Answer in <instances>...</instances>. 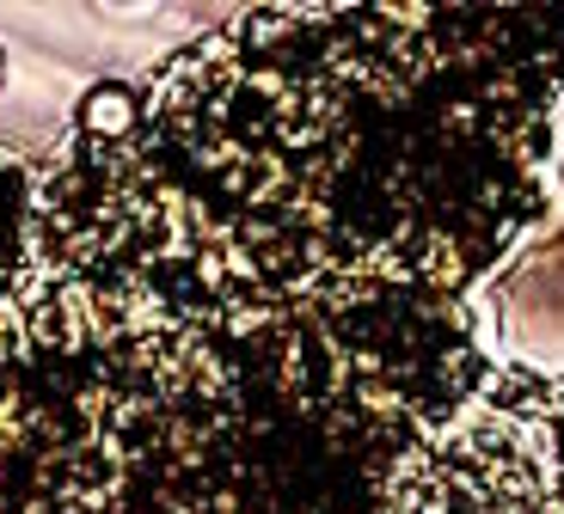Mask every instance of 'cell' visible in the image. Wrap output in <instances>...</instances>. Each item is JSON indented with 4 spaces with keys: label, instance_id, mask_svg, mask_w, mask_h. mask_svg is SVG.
Here are the masks:
<instances>
[{
    "label": "cell",
    "instance_id": "1",
    "mask_svg": "<svg viewBox=\"0 0 564 514\" xmlns=\"http://www.w3.org/2000/svg\"><path fill=\"white\" fill-rule=\"evenodd\" d=\"M534 215L368 13H240L0 153V514H564V380L466 325Z\"/></svg>",
    "mask_w": 564,
    "mask_h": 514
},
{
    "label": "cell",
    "instance_id": "2",
    "mask_svg": "<svg viewBox=\"0 0 564 514\" xmlns=\"http://www.w3.org/2000/svg\"><path fill=\"white\" fill-rule=\"evenodd\" d=\"M135 123H141V92H135V86H123V80H99L93 92L80 98V111H74V135L99 141V147L123 141Z\"/></svg>",
    "mask_w": 564,
    "mask_h": 514
}]
</instances>
